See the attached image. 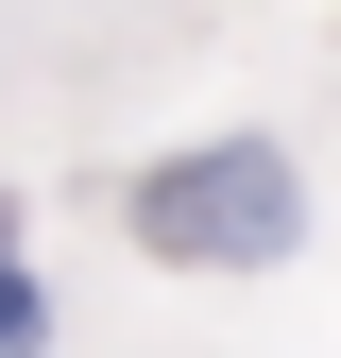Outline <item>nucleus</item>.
<instances>
[{
  "label": "nucleus",
  "mask_w": 341,
  "mask_h": 358,
  "mask_svg": "<svg viewBox=\"0 0 341 358\" xmlns=\"http://www.w3.org/2000/svg\"><path fill=\"white\" fill-rule=\"evenodd\" d=\"M290 239H307V171L273 137H205L137 171V256H170V273H273Z\"/></svg>",
  "instance_id": "nucleus-1"
},
{
  "label": "nucleus",
  "mask_w": 341,
  "mask_h": 358,
  "mask_svg": "<svg viewBox=\"0 0 341 358\" xmlns=\"http://www.w3.org/2000/svg\"><path fill=\"white\" fill-rule=\"evenodd\" d=\"M52 341V307H34V273H0V358H34Z\"/></svg>",
  "instance_id": "nucleus-2"
},
{
  "label": "nucleus",
  "mask_w": 341,
  "mask_h": 358,
  "mask_svg": "<svg viewBox=\"0 0 341 358\" xmlns=\"http://www.w3.org/2000/svg\"><path fill=\"white\" fill-rule=\"evenodd\" d=\"M0 239H17V205H0Z\"/></svg>",
  "instance_id": "nucleus-3"
}]
</instances>
